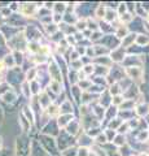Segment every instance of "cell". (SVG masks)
<instances>
[{
    "label": "cell",
    "mask_w": 149,
    "mask_h": 156,
    "mask_svg": "<svg viewBox=\"0 0 149 156\" xmlns=\"http://www.w3.org/2000/svg\"><path fill=\"white\" fill-rule=\"evenodd\" d=\"M107 140H108V139H107V136H105L104 134H103V135L100 134V135L97 136V142H99L100 144H101V143H103V144H104V143H107Z\"/></svg>",
    "instance_id": "3"
},
{
    "label": "cell",
    "mask_w": 149,
    "mask_h": 156,
    "mask_svg": "<svg viewBox=\"0 0 149 156\" xmlns=\"http://www.w3.org/2000/svg\"><path fill=\"white\" fill-rule=\"evenodd\" d=\"M114 143H115V144H118V146H122V144H124V136H123L122 134H121V135H118L117 138H115Z\"/></svg>",
    "instance_id": "1"
},
{
    "label": "cell",
    "mask_w": 149,
    "mask_h": 156,
    "mask_svg": "<svg viewBox=\"0 0 149 156\" xmlns=\"http://www.w3.org/2000/svg\"><path fill=\"white\" fill-rule=\"evenodd\" d=\"M140 156H149V155H148V154H141Z\"/></svg>",
    "instance_id": "5"
},
{
    "label": "cell",
    "mask_w": 149,
    "mask_h": 156,
    "mask_svg": "<svg viewBox=\"0 0 149 156\" xmlns=\"http://www.w3.org/2000/svg\"><path fill=\"white\" fill-rule=\"evenodd\" d=\"M137 42L139 43H149V38L147 35H140L137 38Z\"/></svg>",
    "instance_id": "2"
},
{
    "label": "cell",
    "mask_w": 149,
    "mask_h": 156,
    "mask_svg": "<svg viewBox=\"0 0 149 156\" xmlns=\"http://www.w3.org/2000/svg\"><path fill=\"white\" fill-rule=\"evenodd\" d=\"M122 100H123V99H122L121 96H115V98H114V104H119Z\"/></svg>",
    "instance_id": "4"
}]
</instances>
